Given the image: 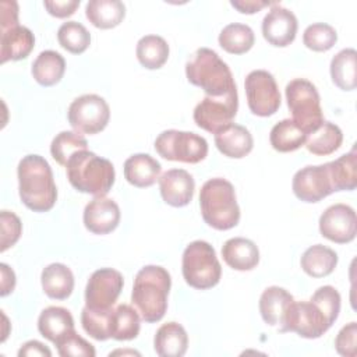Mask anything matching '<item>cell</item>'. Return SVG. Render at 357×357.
I'll list each match as a JSON object with an SVG mask.
<instances>
[{"mask_svg":"<svg viewBox=\"0 0 357 357\" xmlns=\"http://www.w3.org/2000/svg\"><path fill=\"white\" fill-rule=\"evenodd\" d=\"M18 192L22 204L33 212L50 211L57 199L53 172L40 155L24 156L17 167Z\"/></svg>","mask_w":357,"mask_h":357,"instance_id":"6da1fadb","label":"cell"},{"mask_svg":"<svg viewBox=\"0 0 357 357\" xmlns=\"http://www.w3.org/2000/svg\"><path fill=\"white\" fill-rule=\"evenodd\" d=\"M170 286V273L163 266L146 265L138 271L131 291V303L142 321L152 324L165 317Z\"/></svg>","mask_w":357,"mask_h":357,"instance_id":"7a4b0ae2","label":"cell"},{"mask_svg":"<svg viewBox=\"0 0 357 357\" xmlns=\"http://www.w3.org/2000/svg\"><path fill=\"white\" fill-rule=\"evenodd\" d=\"M66 173L77 191L95 197H105L116 178L113 163L88 149L78 151L68 159Z\"/></svg>","mask_w":357,"mask_h":357,"instance_id":"3957f363","label":"cell"},{"mask_svg":"<svg viewBox=\"0 0 357 357\" xmlns=\"http://www.w3.org/2000/svg\"><path fill=\"white\" fill-rule=\"evenodd\" d=\"M185 75L188 82L199 86L206 96L219 98L237 88L229 66L208 47H201L190 56Z\"/></svg>","mask_w":357,"mask_h":357,"instance_id":"277c9868","label":"cell"},{"mask_svg":"<svg viewBox=\"0 0 357 357\" xmlns=\"http://www.w3.org/2000/svg\"><path fill=\"white\" fill-rule=\"evenodd\" d=\"M199 208L205 223L216 230L233 229L240 220V208L234 187L222 177L209 178L202 184Z\"/></svg>","mask_w":357,"mask_h":357,"instance_id":"5b68a950","label":"cell"},{"mask_svg":"<svg viewBox=\"0 0 357 357\" xmlns=\"http://www.w3.org/2000/svg\"><path fill=\"white\" fill-rule=\"evenodd\" d=\"M181 271L185 283L199 290L216 286L222 276V266L215 248L204 240H195L185 247Z\"/></svg>","mask_w":357,"mask_h":357,"instance_id":"8992f818","label":"cell"},{"mask_svg":"<svg viewBox=\"0 0 357 357\" xmlns=\"http://www.w3.org/2000/svg\"><path fill=\"white\" fill-rule=\"evenodd\" d=\"M286 100L291 112V120L305 135L315 131L325 121L319 93L308 79H291L286 85Z\"/></svg>","mask_w":357,"mask_h":357,"instance_id":"52a82bcc","label":"cell"},{"mask_svg":"<svg viewBox=\"0 0 357 357\" xmlns=\"http://www.w3.org/2000/svg\"><path fill=\"white\" fill-rule=\"evenodd\" d=\"M155 149L167 160L198 163L208 155V142L191 131L166 130L156 137Z\"/></svg>","mask_w":357,"mask_h":357,"instance_id":"ba28073f","label":"cell"},{"mask_svg":"<svg viewBox=\"0 0 357 357\" xmlns=\"http://www.w3.org/2000/svg\"><path fill=\"white\" fill-rule=\"evenodd\" d=\"M67 117L77 132L92 135L106 128L110 119V107L102 96L85 93L70 103Z\"/></svg>","mask_w":357,"mask_h":357,"instance_id":"9c48e42d","label":"cell"},{"mask_svg":"<svg viewBox=\"0 0 357 357\" xmlns=\"http://www.w3.org/2000/svg\"><path fill=\"white\" fill-rule=\"evenodd\" d=\"M237 109V88L219 98L205 96L194 109V121L199 128L216 134L233 123Z\"/></svg>","mask_w":357,"mask_h":357,"instance_id":"30bf717a","label":"cell"},{"mask_svg":"<svg viewBox=\"0 0 357 357\" xmlns=\"http://www.w3.org/2000/svg\"><path fill=\"white\" fill-rule=\"evenodd\" d=\"M247 103L252 114L268 117L280 107V92L273 75L266 70L251 71L244 81Z\"/></svg>","mask_w":357,"mask_h":357,"instance_id":"8fae6325","label":"cell"},{"mask_svg":"<svg viewBox=\"0 0 357 357\" xmlns=\"http://www.w3.org/2000/svg\"><path fill=\"white\" fill-rule=\"evenodd\" d=\"M332 325L314 301H293L279 332H296L305 339L321 337Z\"/></svg>","mask_w":357,"mask_h":357,"instance_id":"7c38bea8","label":"cell"},{"mask_svg":"<svg viewBox=\"0 0 357 357\" xmlns=\"http://www.w3.org/2000/svg\"><path fill=\"white\" fill-rule=\"evenodd\" d=\"M124 286L123 275L113 268L95 271L85 287V307L93 311L113 308Z\"/></svg>","mask_w":357,"mask_h":357,"instance_id":"4fadbf2b","label":"cell"},{"mask_svg":"<svg viewBox=\"0 0 357 357\" xmlns=\"http://www.w3.org/2000/svg\"><path fill=\"white\" fill-rule=\"evenodd\" d=\"M356 212L350 205L335 204L326 208L319 218L321 234L337 244H346L356 237Z\"/></svg>","mask_w":357,"mask_h":357,"instance_id":"5bb4252c","label":"cell"},{"mask_svg":"<svg viewBox=\"0 0 357 357\" xmlns=\"http://www.w3.org/2000/svg\"><path fill=\"white\" fill-rule=\"evenodd\" d=\"M291 188L294 195L304 202H319L333 192L328 165L305 166L296 172Z\"/></svg>","mask_w":357,"mask_h":357,"instance_id":"9a60e30c","label":"cell"},{"mask_svg":"<svg viewBox=\"0 0 357 357\" xmlns=\"http://www.w3.org/2000/svg\"><path fill=\"white\" fill-rule=\"evenodd\" d=\"M297 26L298 22L294 13L273 3L262 20V35L272 46L284 47L294 40Z\"/></svg>","mask_w":357,"mask_h":357,"instance_id":"2e32d148","label":"cell"},{"mask_svg":"<svg viewBox=\"0 0 357 357\" xmlns=\"http://www.w3.org/2000/svg\"><path fill=\"white\" fill-rule=\"evenodd\" d=\"M159 190L163 201L174 208L191 202L195 190L192 176L184 169H170L159 177Z\"/></svg>","mask_w":357,"mask_h":357,"instance_id":"e0dca14e","label":"cell"},{"mask_svg":"<svg viewBox=\"0 0 357 357\" xmlns=\"http://www.w3.org/2000/svg\"><path fill=\"white\" fill-rule=\"evenodd\" d=\"M120 223L119 205L106 197H95L84 209V225L93 234H107Z\"/></svg>","mask_w":357,"mask_h":357,"instance_id":"ac0fdd59","label":"cell"},{"mask_svg":"<svg viewBox=\"0 0 357 357\" xmlns=\"http://www.w3.org/2000/svg\"><path fill=\"white\" fill-rule=\"evenodd\" d=\"M35 46V36L26 26L17 25L1 31L0 39V63L4 64L8 60H22L29 56Z\"/></svg>","mask_w":357,"mask_h":357,"instance_id":"d6986e66","label":"cell"},{"mask_svg":"<svg viewBox=\"0 0 357 357\" xmlns=\"http://www.w3.org/2000/svg\"><path fill=\"white\" fill-rule=\"evenodd\" d=\"M294 301L293 296L283 287H266L259 297V312L265 324L276 326L280 331L290 304Z\"/></svg>","mask_w":357,"mask_h":357,"instance_id":"ffe728a7","label":"cell"},{"mask_svg":"<svg viewBox=\"0 0 357 357\" xmlns=\"http://www.w3.org/2000/svg\"><path fill=\"white\" fill-rule=\"evenodd\" d=\"M215 145L225 156L241 159L252 151L254 139L244 126L231 123L215 134Z\"/></svg>","mask_w":357,"mask_h":357,"instance_id":"44dd1931","label":"cell"},{"mask_svg":"<svg viewBox=\"0 0 357 357\" xmlns=\"http://www.w3.org/2000/svg\"><path fill=\"white\" fill-rule=\"evenodd\" d=\"M160 163L148 153L131 155L124 162L126 180L138 188L151 187L160 176Z\"/></svg>","mask_w":357,"mask_h":357,"instance_id":"7402d4cb","label":"cell"},{"mask_svg":"<svg viewBox=\"0 0 357 357\" xmlns=\"http://www.w3.org/2000/svg\"><path fill=\"white\" fill-rule=\"evenodd\" d=\"M223 261L236 271H251L259 262L257 244L244 237L229 238L222 247Z\"/></svg>","mask_w":357,"mask_h":357,"instance_id":"603a6c76","label":"cell"},{"mask_svg":"<svg viewBox=\"0 0 357 357\" xmlns=\"http://www.w3.org/2000/svg\"><path fill=\"white\" fill-rule=\"evenodd\" d=\"M188 347V336L178 322L163 324L153 337V349L160 357H181Z\"/></svg>","mask_w":357,"mask_h":357,"instance_id":"cb8c5ba5","label":"cell"},{"mask_svg":"<svg viewBox=\"0 0 357 357\" xmlns=\"http://www.w3.org/2000/svg\"><path fill=\"white\" fill-rule=\"evenodd\" d=\"M40 283L45 294L53 300H66L74 289V275L71 269L60 262L43 268Z\"/></svg>","mask_w":357,"mask_h":357,"instance_id":"d4e9b609","label":"cell"},{"mask_svg":"<svg viewBox=\"0 0 357 357\" xmlns=\"http://www.w3.org/2000/svg\"><path fill=\"white\" fill-rule=\"evenodd\" d=\"M39 333L54 343L61 336L74 331V319L67 308L50 305L45 308L38 318Z\"/></svg>","mask_w":357,"mask_h":357,"instance_id":"484cf974","label":"cell"},{"mask_svg":"<svg viewBox=\"0 0 357 357\" xmlns=\"http://www.w3.org/2000/svg\"><path fill=\"white\" fill-rule=\"evenodd\" d=\"M89 22L100 29H110L124 20L126 6L120 0H89L85 7Z\"/></svg>","mask_w":357,"mask_h":357,"instance_id":"4316f807","label":"cell"},{"mask_svg":"<svg viewBox=\"0 0 357 357\" xmlns=\"http://www.w3.org/2000/svg\"><path fill=\"white\" fill-rule=\"evenodd\" d=\"M66 71V60L56 50L40 52L32 63V77L42 86H52L60 82Z\"/></svg>","mask_w":357,"mask_h":357,"instance_id":"83f0119b","label":"cell"},{"mask_svg":"<svg viewBox=\"0 0 357 357\" xmlns=\"http://www.w3.org/2000/svg\"><path fill=\"white\" fill-rule=\"evenodd\" d=\"M301 269L311 278H325L333 272L337 265V254L322 244L308 247L300 259Z\"/></svg>","mask_w":357,"mask_h":357,"instance_id":"f1b7e54d","label":"cell"},{"mask_svg":"<svg viewBox=\"0 0 357 357\" xmlns=\"http://www.w3.org/2000/svg\"><path fill=\"white\" fill-rule=\"evenodd\" d=\"M331 78L343 91H353L357 86V52L347 47L336 53L331 60Z\"/></svg>","mask_w":357,"mask_h":357,"instance_id":"f546056e","label":"cell"},{"mask_svg":"<svg viewBox=\"0 0 357 357\" xmlns=\"http://www.w3.org/2000/svg\"><path fill=\"white\" fill-rule=\"evenodd\" d=\"M328 172L333 191H351L357 185V152L353 146L350 152L333 162H328Z\"/></svg>","mask_w":357,"mask_h":357,"instance_id":"4dcf8cb0","label":"cell"},{"mask_svg":"<svg viewBox=\"0 0 357 357\" xmlns=\"http://www.w3.org/2000/svg\"><path fill=\"white\" fill-rule=\"evenodd\" d=\"M342 142L343 132L339 126L331 121H324L315 131L307 135L304 145L308 152L318 156H326L337 151Z\"/></svg>","mask_w":357,"mask_h":357,"instance_id":"1f68e13d","label":"cell"},{"mask_svg":"<svg viewBox=\"0 0 357 357\" xmlns=\"http://www.w3.org/2000/svg\"><path fill=\"white\" fill-rule=\"evenodd\" d=\"M135 53L142 67L158 70L169 59V45L159 35H145L138 40Z\"/></svg>","mask_w":357,"mask_h":357,"instance_id":"d6a6232c","label":"cell"},{"mask_svg":"<svg viewBox=\"0 0 357 357\" xmlns=\"http://www.w3.org/2000/svg\"><path fill=\"white\" fill-rule=\"evenodd\" d=\"M141 317L128 304H119L112 311L110 336L116 340H131L139 333Z\"/></svg>","mask_w":357,"mask_h":357,"instance_id":"836d02e7","label":"cell"},{"mask_svg":"<svg viewBox=\"0 0 357 357\" xmlns=\"http://www.w3.org/2000/svg\"><path fill=\"white\" fill-rule=\"evenodd\" d=\"M255 42L254 31L240 22H233L226 25L219 33V45L223 50L231 54L247 53Z\"/></svg>","mask_w":357,"mask_h":357,"instance_id":"e575fe53","label":"cell"},{"mask_svg":"<svg viewBox=\"0 0 357 357\" xmlns=\"http://www.w3.org/2000/svg\"><path fill=\"white\" fill-rule=\"evenodd\" d=\"M307 135L294 124L291 119L276 123L269 134L271 145L278 152H293L304 145Z\"/></svg>","mask_w":357,"mask_h":357,"instance_id":"d590c367","label":"cell"},{"mask_svg":"<svg viewBox=\"0 0 357 357\" xmlns=\"http://www.w3.org/2000/svg\"><path fill=\"white\" fill-rule=\"evenodd\" d=\"M57 40L67 52L81 54L91 45V33L82 24L77 21H67L60 25L57 31Z\"/></svg>","mask_w":357,"mask_h":357,"instance_id":"8d00e7d4","label":"cell"},{"mask_svg":"<svg viewBox=\"0 0 357 357\" xmlns=\"http://www.w3.org/2000/svg\"><path fill=\"white\" fill-rule=\"evenodd\" d=\"M86 148H88V142L81 132L61 131L53 138V141L50 144V153L59 165L66 166L68 159L75 152L86 149Z\"/></svg>","mask_w":357,"mask_h":357,"instance_id":"74e56055","label":"cell"},{"mask_svg":"<svg viewBox=\"0 0 357 357\" xmlns=\"http://www.w3.org/2000/svg\"><path fill=\"white\" fill-rule=\"evenodd\" d=\"M337 42L336 29L325 22H315L305 28L303 43L314 52H326Z\"/></svg>","mask_w":357,"mask_h":357,"instance_id":"f35d334b","label":"cell"},{"mask_svg":"<svg viewBox=\"0 0 357 357\" xmlns=\"http://www.w3.org/2000/svg\"><path fill=\"white\" fill-rule=\"evenodd\" d=\"M112 311H93L88 307H84L81 311V324L84 331L96 340H107L110 339V321H112Z\"/></svg>","mask_w":357,"mask_h":357,"instance_id":"ab89813d","label":"cell"},{"mask_svg":"<svg viewBox=\"0 0 357 357\" xmlns=\"http://www.w3.org/2000/svg\"><path fill=\"white\" fill-rule=\"evenodd\" d=\"M54 346L57 347V353L61 357H93L96 354L95 347L84 337H81L75 329L56 340Z\"/></svg>","mask_w":357,"mask_h":357,"instance_id":"60d3db41","label":"cell"},{"mask_svg":"<svg viewBox=\"0 0 357 357\" xmlns=\"http://www.w3.org/2000/svg\"><path fill=\"white\" fill-rule=\"evenodd\" d=\"M311 301H314L321 311L328 318L329 324L333 325L335 321L339 317L340 312V294L333 286H321L315 290V293L311 297Z\"/></svg>","mask_w":357,"mask_h":357,"instance_id":"b9f144b4","label":"cell"},{"mask_svg":"<svg viewBox=\"0 0 357 357\" xmlns=\"http://www.w3.org/2000/svg\"><path fill=\"white\" fill-rule=\"evenodd\" d=\"M0 226H1V243L0 251L4 252L10 247H13L21 237L22 223L20 218L10 211L0 212Z\"/></svg>","mask_w":357,"mask_h":357,"instance_id":"7bdbcfd3","label":"cell"},{"mask_svg":"<svg viewBox=\"0 0 357 357\" xmlns=\"http://www.w3.org/2000/svg\"><path fill=\"white\" fill-rule=\"evenodd\" d=\"M357 324L350 322L344 325L336 339H335V349L340 356L344 357H356L357 354Z\"/></svg>","mask_w":357,"mask_h":357,"instance_id":"ee69618b","label":"cell"},{"mask_svg":"<svg viewBox=\"0 0 357 357\" xmlns=\"http://www.w3.org/2000/svg\"><path fill=\"white\" fill-rule=\"evenodd\" d=\"M47 13L56 18H67L79 7V0H46L43 1Z\"/></svg>","mask_w":357,"mask_h":357,"instance_id":"f6af8a7d","label":"cell"},{"mask_svg":"<svg viewBox=\"0 0 357 357\" xmlns=\"http://www.w3.org/2000/svg\"><path fill=\"white\" fill-rule=\"evenodd\" d=\"M18 24V3L1 1L0 3V31L17 26Z\"/></svg>","mask_w":357,"mask_h":357,"instance_id":"bcb514c9","label":"cell"},{"mask_svg":"<svg viewBox=\"0 0 357 357\" xmlns=\"http://www.w3.org/2000/svg\"><path fill=\"white\" fill-rule=\"evenodd\" d=\"M230 4L243 14H254L262 10L264 7L272 6L273 3L266 0H231Z\"/></svg>","mask_w":357,"mask_h":357,"instance_id":"7dc6e473","label":"cell"},{"mask_svg":"<svg viewBox=\"0 0 357 357\" xmlns=\"http://www.w3.org/2000/svg\"><path fill=\"white\" fill-rule=\"evenodd\" d=\"M18 356L20 357H22V356H28V357L46 356V357H50L52 351L43 343H40L39 340H29V342H26L21 346V349L18 350Z\"/></svg>","mask_w":357,"mask_h":357,"instance_id":"c3c4849f","label":"cell"},{"mask_svg":"<svg viewBox=\"0 0 357 357\" xmlns=\"http://www.w3.org/2000/svg\"><path fill=\"white\" fill-rule=\"evenodd\" d=\"M1 282H0V296H7L15 287V273L7 264H0Z\"/></svg>","mask_w":357,"mask_h":357,"instance_id":"681fc988","label":"cell"}]
</instances>
